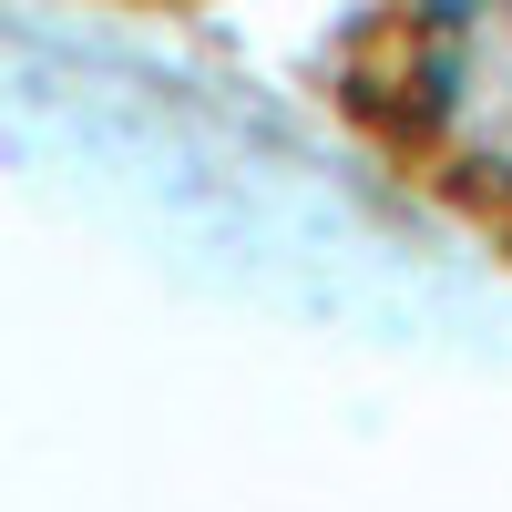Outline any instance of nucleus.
I'll list each match as a JSON object with an SVG mask.
<instances>
[{
    "instance_id": "nucleus-2",
    "label": "nucleus",
    "mask_w": 512,
    "mask_h": 512,
    "mask_svg": "<svg viewBox=\"0 0 512 512\" xmlns=\"http://www.w3.org/2000/svg\"><path fill=\"white\" fill-rule=\"evenodd\" d=\"M154 11H164V0H154Z\"/></svg>"
},
{
    "instance_id": "nucleus-1",
    "label": "nucleus",
    "mask_w": 512,
    "mask_h": 512,
    "mask_svg": "<svg viewBox=\"0 0 512 512\" xmlns=\"http://www.w3.org/2000/svg\"><path fill=\"white\" fill-rule=\"evenodd\" d=\"M328 113L512 267V0H369L328 52Z\"/></svg>"
}]
</instances>
